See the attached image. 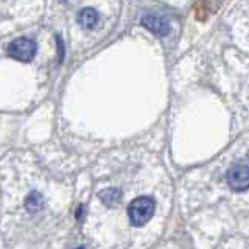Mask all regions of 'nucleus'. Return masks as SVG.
<instances>
[{
  "label": "nucleus",
  "instance_id": "nucleus-8",
  "mask_svg": "<svg viewBox=\"0 0 249 249\" xmlns=\"http://www.w3.org/2000/svg\"><path fill=\"white\" fill-rule=\"evenodd\" d=\"M58 47H59V61H62L64 59V45H62V39L61 37H58Z\"/></svg>",
  "mask_w": 249,
  "mask_h": 249
},
{
  "label": "nucleus",
  "instance_id": "nucleus-7",
  "mask_svg": "<svg viewBox=\"0 0 249 249\" xmlns=\"http://www.w3.org/2000/svg\"><path fill=\"white\" fill-rule=\"evenodd\" d=\"M98 198L105 202V204H111V206H114L115 202H119L120 201V198H122V193H120V190H117V189H106V190H103V192H100L98 193Z\"/></svg>",
  "mask_w": 249,
  "mask_h": 249
},
{
  "label": "nucleus",
  "instance_id": "nucleus-9",
  "mask_svg": "<svg viewBox=\"0 0 249 249\" xmlns=\"http://www.w3.org/2000/svg\"><path fill=\"white\" fill-rule=\"evenodd\" d=\"M78 249H84V248H78Z\"/></svg>",
  "mask_w": 249,
  "mask_h": 249
},
{
  "label": "nucleus",
  "instance_id": "nucleus-6",
  "mask_svg": "<svg viewBox=\"0 0 249 249\" xmlns=\"http://www.w3.org/2000/svg\"><path fill=\"white\" fill-rule=\"evenodd\" d=\"M42 206H44V198L41 196L39 192H31L25 199V207L30 212H37V210L42 209Z\"/></svg>",
  "mask_w": 249,
  "mask_h": 249
},
{
  "label": "nucleus",
  "instance_id": "nucleus-3",
  "mask_svg": "<svg viewBox=\"0 0 249 249\" xmlns=\"http://www.w3.org/2000/svg\"><path fill=\"white\" fill-rule=\"evenodd\" d=\"M228 182L235 192H245L249 189V167L233 165L228 173Z\"/></svg>",
  "mask_w": 249,
  "mask_h": 249
},
{
  "label": "nucleus",
  "instance_id": "nucleus-5",
  "mask_svg": "<svg viewBox=\"0 0 249 249\" xmlns=\"http://www.w3.org/2000/svg\"><path fill=\"white\" fill-rule=\"evenodd\" d=\"M98 13L93 10V8H84V10L80 11L78 14V22H80V25H83L84 28L88 30H92L98 25Z\"/></svg>",
  "mask_w": 249,
  "mask_h": 249
},
{
  "label": "nucleus",
  "instance_id": "nucleus-1",
  "mask_svg": "<svg viewBox=\"0 0 249 249\" xmlns=\"http://www.w3.org/2000/svg\"><path fill=\"white\" fill-rule=\"evenodd\" d=\"M156 204L151 198L148 196H140L136 198L131 202L128 207V215L129 220L134 226H143L151 220V216L154 213Z\"/></svg>",
  "mask_w": 249,
  "mask_h": 249
},
{
  "label": "nucleus",
  "instance_id": "nucleus-4",
  "mask_svg": "<svg viewBox=\"0 0 249 249\" xmlns=\"http://www.w3.org/2000/svg\"><path fill=\"white\" fill-rule=\"evenodd\" d=\"M142 25L159 36H167L170 33V22L167 18L159 14H146L142 18Z\"/></svg>",
  "mask_w": 249,
  "mask_h": 249
},
{
  "label": "nucleus",
  "instance_id": "nucleus-2",
  "mask_svg": "<svg viewBox=\"0 0 249 249\" xmlns=\"http://www.w3.org/2000/svg\"><path fill=\"white\" fill-rule=\"evenodd\" d=\"M8 54L18 61L28 62L33 59L36 54V42L27 37L16 39V41H13L10 47H8Z\"/></svg>",
  "mask_w": 249,
  "mask_h": 249
}]
</instances>
